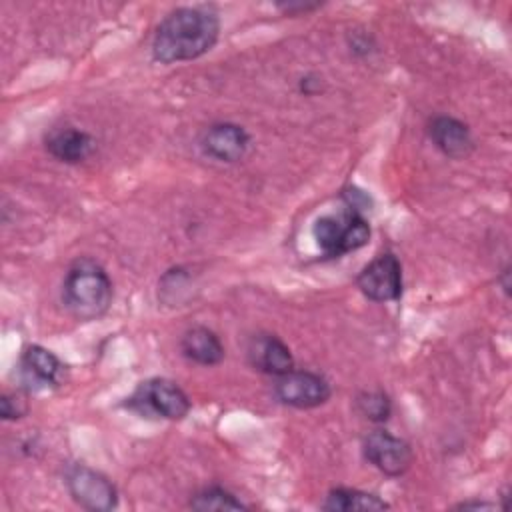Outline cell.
Here are the masks:
<instances>
[{
	"label": "cell",
	"mask_w": 512,
	"mask_h": 512,
	"mask_svg": "<svg viewBox=\"0 0 512 512\" xmlns=\"http://www.w3.org/2000/svg\"><path fill=\"white\" fill-rule=\"evenodd\" d=\"M220 36V18L206 6H180L168 12L152 38V58L160 64L204 56Z\"/></svg>",
	"instance_id": "obj_1"
},
{
	"label": "cell",
	"mask_w": 512,
	"mask_h": 512,
	"mask_svg": "<svg viewBox=\"0 0 512 512\" xmlns=\"http://www.w3.org/2000/svg\"><path fill=\"white\" fill-rule=\"evenodd\" d=\"M114 290L108 272L92 258L70 264L62 282V304L80 322L102 318L112 304Z\"/></svg>",
	"instance_id": "obj_2"
},
{
	"label": "cell",
	"mask_w": 512,
	"mask_h": 512,
	"mask_svg": "<svg viewBox=\"0 0 512 512\" xmlns=\"http://www.w3.org/2000/svg\"><path fill=\"white\" fill-rule=\"evenodd\" d=\"M312 236L328 258H340L368 244L370 224L362 212L344 208L338 214H324L312 226Z\"/></svg>",
	"instance_id": "obj_3"
},
{
	"label": "cell",
	"mask_w": 512,
	"mask_h": 512,
	"mask_svg": "<svg viewBox=\"0 0 512 512\" xmlns=\"http://www.w3.org/2000/svg\"><path fill=\"white\" fill-rule=\"evenodd\" d=\"M130 410L146 418L182 420L190 412V398L168 378H150L140 382L126 404Z\"/></svg>",
	"instance_id": "obj_4"
},
{
	"label": "cell",
	"mask_w": 512,
	"mask_h": 512,
	"mask_svg": "<svg viewBox=\"0 0 512 512\" xmlns=\"http://www.w3.org/2000/svg\"><path fill=\"white\" fill-rule=\"evenodd\" d=\"M64 482L72 500L86 510L108 512L118 506V492L112 480L86 464L68 466Z\"/></svg>",
	"instance_id": "obj_5"
},
{
	"label": "cell",
	"mask_w": 512,
	"mask_h": 512,
	"mask_svg": "<svg viewBox=\"0 0 512 512\" xmlns=\"http://www.w3.org/2000/svg\"><path fill=\"white\" fill-rule=\"evenodd\" d=\"M332 394V388L324 376L312 370H296L276 376L274 384V396L284 406H292L298 410H308L322 406L328 402Z\"/></svg>",
	"instance_id": "obj_6"
},
{
	"label": "cell",
	"mask_w": 512,
	"mask_h": 512,
	"mask_svg": "<svg viewBox=\"0 0 512 512\" xmlns=\"http://www.w3.org/2000/svg\"><path fill=\"white\" fill-rule=\"evenodd\" d=\"M358 290L372 302H394L402 296V264L396 254L382 252L356 276Z\"/></svg>",
	"instance_id": "obj_7"
},
{
	"label": "cell",
	"mask_w": 512,
	"mask_h": 512,
	"mask_svg": "<svg viewBox=\"0 0 512 512\" xmlns=\"http://www.w3.org/2000/svg\"><path fill=\"white\" fill-rule=\"evenodd\" d=\"M362 452L364 458L386 476H402L414 460L410 444L388 430L370 432L362 442Z\"/></svg>",
	"instance_id": "obj_8"
},
{
	"label": "cell",
	"mask_w": 512,
	"mask_h": 512,
	"mask_svg": "<svg viewBox=\"0 0 512 512\" xmlns=\"http://www.w3.org/2000/svg\"><path fill=\"white\" fill-rule=\"evenodd\" d=\"M20 374L28 390H48L64 384L66 366L52 350L28 344L20 356Z\"/></svg>",
	"instance_id": "obj_9"
},
{
	"label": "cell",
	"mask_w": 512,
	"mask_h": 512,
	"mask_svg": "<svg viewBox=\"0 0 512 512\" xmlns=\"http://www.w3.org/2000/svg\"><path fill=\"white\" fill-rule=\"evenodd\" d=\"M250 146V136L248 132L234 122H214L210 124L202 138H200V148L202 152L218 162H238L246 156Z\"/></svg>",
	"instance_id": "obj_10"
},
{
	"label": "cell",
	"mask_w": 512,
	"mask_h": 512,
	"mask_svg": "<svg viewBox=\"0 0 512 512\" xmlns=\"http://www.w3.org/2000/svg\"><path fill=\"white\" fill-rule=\"evenodd\" d=\"M248 364L268 376H282L294 368V358L290 348L270 332H258L250 336L246 346Z\"/></svg>",
	"instance_id": "obj_11"
},
{
	"label": "cell",
	"mask_w": 512,
	"mask_h": 512,
	"mask_svg": "<svg viewBox=\"0 0 512 512\" xmlns=\"http://www.w3.org/2000/svg\"><path fill=\"white\" fill-rule=\"evenodd\" d=\"M432 144L448 158L462 160L474 150V138L462 120L454 116H434L428 124Z\"/></svg>",
	"instance_id": "obj_12"
},
{
	"label": "cell",
	"mask_w": 512,
	"mask_h": 512,
	"mask_svg": "<svg viewBox=\"0 0 512 512\" xmlns=\"http://www.w3.org/2000/svg\"><path fill=\"white\" fill-rule=\"evenodd\" d=\"M48 154L64 164H80L96 150V140L86 130L76 126H62L50 130L44 140Z\"/></svg>",
	"instance_id": "obj_13"
},
{
	"label": "cell",
	"mask_w": 512,
	"mask_h": 512,
	"mask_svg": "<svg viewBox=\"0 0 512 512\" xmlns=\"http://www.w3.org/2000/svg\"><path fill=\"white\" fill-rule=\"evenodd\" d=\"M184 358L200 366H216L224 360L222 340L208 326H192L180 338Z\"/></svg>",
	"instance_id": "obj_14"
},
{
	"label": "cell",
	"mask_w": 512,
	"mask_h": 512,
	"mask_svg": "<svg viewBox=\"0 0 512 512\" xmlns=\"http://www.w3.org/2000/svg\"><path fill=\"white\" fill-rule=\"evenodd\" d=\"M386 508H388V502H384L380 496L358 490V488H346V486L332 488L322 502V510H328V512H354V510L372 512V510H386Z\"/></svg>",
	"instance_id": "obj_15"
},
{
	"label": "cell",
	"mask_w": 512,
	"mask_h": 512,
	"mask_svg": "<svg viewBox=\"0 0 512 512\" xmlns=\"http://www.w3.org/2000/svg\"><path fill=\"white\" fill-rule=\"evenodd\" d=\"M192 510L208 512V510H244L248 508L236 494L222 486H208L194 494L188 502Z\"/></svg>",
	"instance_id": "obj_16"
},
{
	"label": "cell",
	"mask_w": 512,
	"mask_h": 512,
	"mask_svg": "<svg viewBox=\"0 0 512 512\" xmlns=\"http://www.w3.org/2000/svg\"><path fill=\"white\" fill-rule=\"evenodd\" d=\"M356 410L370 422L382 424L392 414V402L382 390H364L356 396Z\"/></svg>",
	"instance_id": "obj_17"
},
{
	"label": "cell",
	"mask_w": 512,
	"mask_h": 512,
	"mask_svg": "<svg viewBox=\"0 0 512 512\" xmlns=\"http://www.w3.org/2000/svg\"><path fill=\"white\" fill-rule=\"evenodd\" d=\"M28 406L26 400H22L18 394H4L0 398V416L2 420H18L26 414Z\"/></svg>",
	"instance_id": "obj_18"
},
{
	"label": "cell",
	"mask_w": 512,
	"mask_h": 512,
	"mask_svg": "<svg viewBox=\"0 0 512 512\" xmlns=\"http://www.w3.org/2000/svg\"><path fill=\"white\" fill-rule=\"evenodd\" d=\"M278 8L284 14H302V12H310V10L320 8V4L318 2H284V4H278Z\"/></svg>",
	"instance_id": "obj_19"
},
{
	"label": "cell",
	"mask_w": 512,
	"mask_h": 512,
	"mask_svg": "<svg viewBox=\"0 0 512 512\" xmlns=\"http://www.w3.org/2000/svg\"><path fill=\"white\" fill-rule=\"evenodd\" d=\"M318 88H320V82H318L316 76H304V78H300V90H302L304 94H314Z\"/></svg>",
	"instance_id": "obj_20"
},
{
	"label": "cell",
	"mask_w": 512,
	"mask_h": 512,
	"mask_svg": "<svg viewBox=\"0 0 512 512\" xmlns=\"http://www.w3.org/2000/svg\"><path fill=\"white\" fill-rule=\"evenodd\" d=\"M496 504L490 502H478V500H468V502H460L456 508L460 510H470V508H494Z\"/></svg>",
	"instance_id": "obj_21"
}]
</instances>
